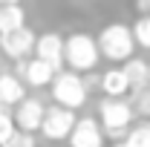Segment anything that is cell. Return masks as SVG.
<instances>
[{
	"mask_svg": "<svg viewBox=\"0 0 150 147\" xmlns=\"http://www.w3.org/2000/svg\"><path fill=\"white\" fill-rule=\"evenodd\" d=\"M98 61H101V52H98V43L93 35L72 32L64 37V64L72 72H93Z\"/></svg>",
	"mask_w": 150,
	"mask_h": 147,
	"instance_id": "6da1fadb",
	"label": "cell"
},
{
	"mask_svg": "<svg viewBox=\"0 0 150 147\" xmlns=\"http://www.w3.org/2000/svg\"><path fill=\"white\" fill-rule=\"evenodd\" d=\"M133 104L127 98H101V104H98V121H101V127H104V136L112 139V141H121L124 136H127V130L133 124Z\"/></svg>",
	"mask_w": 150,
	"mask_h": 147,
	"instance_id": "7a4b0ae2",
	"label": "cell"
},
{
	"mask_svg": "<svg viewBox=\"0 0 150 147\" xmlns=\"http://www.w3.org/2000/svg\"><path fill=\"white\" fill-rule=\"evenodd\" d=\"M95 43H98L101 58L115 61V64H124V61L133 55V46H136L133 29L127 26V23H107V26L98 32Z\"/></svg>",
	"mask_w": 150,
	"mask_h": 147,
	"instance_id": "3957f363",
	"label": "cell"
},
{
	"mask_svg": "<svg viewBox=\"0 0 150 147\" xmlns=\"http://www.w3.org/2000/svg\"><path fill=\"white\" fill-rule=\"evenodd\" d=\"M49 87H52V98H55V104L67 107V110H78V107H84L87 98H90V90H87V84H84V75H81V72H72V69H61V72L52 78Z\"/></svg>",
	"mask_w": 150,
	"mask_h": 147,
	"instance_id": "277c9868",
	"label": "cell"
},
{
	"mask_svg": "<svg viewBox=\"0 0 150 147\" xmlns=\"http://www.w3.org/2000/svg\"><path fill=\"white\" fill-rule=\"evenodd\" d=\"M75 121H78L75 110H67V107L55 104V107H46L43 121H40V130H38V133H40L43 139H49V141H64V139H69Z\"/></svg>",
	"mask_w": 150,
	"mask_h": 147,
	"instance_id": "5b68a950",
	"label": "cell"
},
{
	"mask_svg": "<svg viewBox=\"0 0 150 147\" xmlns=\"http://www.w3.org/2000/svg\"><path fill=\"white\" fill-rule=\"evenodd\" d=\"M15 75H18L20 81L26 84V87H49L52 84V78L58 75V69L52 64H46V61H40V58H18L15 61Z\"/></svg>",
	"mask_w": 150,
	"mask_h": 147,
	"instance_id": "8992f818",
	"label": "cell"
},
{
	"mask_svg": "<svg viewBox=\"0 0 150 147\" xmlns=\"http://www.w3.org/2000/svg\"><path fill=\"white\" fill-rule=\"evenodd\" d=\"M35 32L29 26H18V29H9V32H0V52L12 61L18 58H29L35 52Z\"/></svg>",
	"mask_w": 150,
	"mask_h": 147,
	"instance_id": "52a82bcc",
	"label": "cell"
},
{
	"mask_svg": "<svg viewBox=\"0 0 150 147\" xmlns=\"http://www.w3.org/2000/svg\"><path fill=\"white\" fill-rule=\"evenodd\" d=\"M104 127H101V121L93 118V115H84V118H78L75 121L72 133H69V147H104Z\"/></svg>",
	"mask_w": 150,
	"mask_h": 147,
	"instance_id": "ba28073f",
	"label": "cell"
},
{
	"mask_svg": "<svg viewBox=\"0 0 150 147\" xmlns=\"http://www.w3.org/2000/svg\"><path fill=\"white\" fill-rule=\"evenodd\" d=\"M43 101L40 98H20L18 104H15V112H12V118H15V127L18 130H26V133H38L40 130V121H43Z\"/></svg>",
	"mask_w": 150,
	"mask_h": 147,
	"instance_id": "9c48e42d",
	"label": "cell"
},
{
	"mask_svg": "<svg viewBox=\"0 0 150 147\" xmlns=\"http://www.w3.org/2000/svg\"><path fill=\"white\" fill-rule=\"evenodd\" d=\"M35 58L40 61H46V64H52L58 72L64 69V37L58 35V32H46V35H38L35 37Z\"/></svg>",
	"mask_w": 150,
	"mask_h": 147,
	"instance_id": "30bf717a",
	"label": "cell"
},
{
	"mask_svg": "<svg viewBox=\"0 0 150 147\" xmlns=\"http://www.w3.org/2000/svg\"><path fill=\"white\" fill-rule=\"evenodd\" d=\"M101 92L104 95H110V98H121V95H127L130 92V81H127V75L121 66H110V69H104L101 72Z\"/></svg>",
	"mask_w": 150,
	"mask_h": 147,
	"instance_id": "8fae6325",
	"label": "cell"
},
{
	"mask_svg": "<svg viewBox=\"0 0 150 147\" xmlns=\"http://www.w3.org/2000/svg\"><path fill=\"white\" fill-rule=\"evenodd\" d=\"M20 98H26V84L15 72H0V104L15 107Z\"/></svg>",
	"mask_w": 150,
	"mask_h": 147,
	"instance_id": "7c38bea8",
	"label": "cell"
},
{
	"mask_svg": "<svg viewBox=\"0 0 150 147\" xmlns=\"http://www.w3.org/2000/svg\"><path fill=\"white\" fill-rule=\"evenodd\" d=\"M121 69L127 75V81H130V90H142V87H147L150 84V75H147V61L144 58H127L124 64H121Z\"/></svg>",
	"mask_w": 150,
	"mask_h": 147,
	"instance_id": "4fadbf2b",
	"label": "cell"
},
{
	"mask_svg": "<svg viewBox=\"0 0 150 147\" xmlns=\"http://www.w3.org/2000/svg\"><path fill=\"white\" fill-rule=\"evenodd\" d=\"M18 26H26V12L20 3H12V6H0V32H9V29H18Z\"/></svg>",
	"mask_w": 150,
	"mask_h": 147,
	"instance_id": "5bb4252c",
	"label": "cell"
},
{
	"mask_svg": "<svg viewBox=\"0 0 150 147\" xmlns=\"http://www.w3.org/2000/svg\"><path fill=\"white\" fill-rule=\"evenodd\" d=\"M124 141L130 147H150V121H139V124H130Z\"/></svg>",
	"mask_w": 150,
	"mask_h": 147,
	"instance_id": "9a60e30c",
	"label": "cell"
},
{
	"mask_svg": "<svg viewBox=\"0 0 150 147\" xmlns=\"http://www.w3.org/2000/svg\"><path fill=\"white\" fill-rule=\"evenodd\" d=\"M130 92H133V98H130L133 112L142 115V118H150V84L142 87V90H130Z\"/></svg>",
	"mask_w": 150,
	"mask_h": 147,
	"instance_id": "2e32d148",
	"label": "cell"
},
{
	"mask_svg": "<svg viewBox=\"0 0 150 147\" xmlns=\"http://www.w3.org/2000/svg\"><path fill=\"white\" fill-rule=\"evenodd\" d=\"M130 29H133V40H136L139 46L150 49V12H144V15L136 20Z\"/></svg>",
	"mask_w": 150,
	"mask_h": 147,
	"instance_id": "e0dca14e",
	"label": "cell"
},
{
	"mask_svg": "<svg viewBox=\"0 0 150 147\" xmlns=\"http://www.w3.org/2000/svg\"><path fill=\"white\" fill-rule=\"evenodd\" d=\"M15 130H18V127H15V118H12L9 107H3V104H0V147L9 141V136H12Z\"/></svg>",
	"mask_w": 150,
	"mask_h": 147,
	"instance_id": "ac0fdd59",
	"label": "cell"
},
{
	"mask_svg": "<svg viewBox=\"0 0 150 147\" xmlns=\"http://www.w3.org/2000/svg\"><path fill=\"white\" fill-rule=\"evenodd\" d=\"M3 147H38L35 144V133H26V130H15L9 136V141Z\"/></svg>",
	"mask_w": 150,
	"mask_h": 147,
	"instance_id": "d6986e66",
	"label": "cell"
},
{
	"mask_svg": "<svg viewBox=\"0 0 150 147\" xmlns=\"http://www.w3.org/2000/svg\"><path fill=\"white\" fill-rule=\"evenodd\" d=\"M136 9L144 15V12H150V0H136Z\"/></svg>",
	"mask_w": 150,
	"mask_h": 147,
	"instance_id": "ffe728a7",
	"label": "cell"
},
{
	"mask_svg": "<svg viewBox=\"0 0 150 147\" xmlns=\"http://www.w3.org/2000/svg\"><path fill=\"white\" fill-rule=\"evenodd\" d=\"M12 3H20V0H0V6H12Z\"/></svg>",
	"mask_w": 150,
	"mask_h": 147,
	"instance_id": "44dd1931",
	"label": "cell"
},
{
	"mask_svg": "<svg viewBox=\"0 0 150 147\" xmlns=\"http://www.w3.org/2000/svg\"><path fill=\"white\" fill-rule=\"evenodd\" d=\"M112 147H130V144H127V141L121 139V141H115V144H112Z\"/></svg>",
	"mask_w": 150,
	"mask_h": 147,
	"instance_id": "7402d4cb",
	"label": "cell"
},
{
	"mask_svg": "<svg viewBox=\"0 0 150 147\" xmlns=\"http://www.w3.org/2000/svg\"><path fill=\"white\" fill-rule=\"evenodd\" d=\"M147 75H150V61H147Z\"/></svg>",
	"mask_w": 150,
	"mask_h": 147,
	"instance_id": "603a6c76",
	"label": "cell"
}]
</instances>
